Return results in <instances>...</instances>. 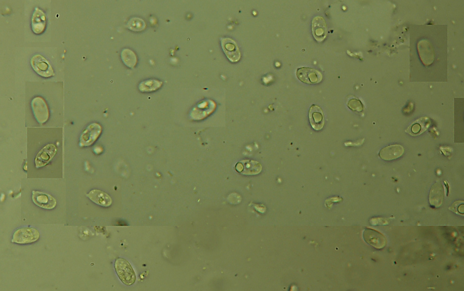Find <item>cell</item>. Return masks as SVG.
<instances>
[{"mask_svg": "<svg viewBox=\"0 0 464 291\" xmlns=\"http://www.w3.org/2000/svg\"><path fill=\"white\" fill-rule=\"evenodd\" d=\"M115 268L119 279L123 284L130 285L135 283L136 279L135 271L127 260L118 259L115 263Z\"/></svg>", "mask_w": 464, "mask_h": 291, "instance_id": "1", "label": "cell"}, {"mask_svg": "<svg viewBox=\"0 0 464 291\" xmlns=\"http://www.w3.org/2000/svg\"><path fill=\"white\" fill-rule=\"evenodd\" d=\"M40 238L38 230L30 227H22L14 233L12 242L27 244L36 242Z\"/></svg>", "mask_w": 464, "mask_h": 291, "instance_id": "2", "label": "cell"}, {"mask_svg": "<svg viewBox=\"0 0 464 291\" xmlns=\"http://www.w3.org/2000/svg\"><path fill=\"white\" fill-rule=\"evenodd\" d=\"M30 65L38 75L44 77L55 76L54 69L46 58L40 55H35L30 60Z\"/></svg>", "mask_w": 464, "mask_h": 291, "instance_id": "3", "label": "cell"}, {"mask_svg": "<svg viewBox=\"0 0 464 291\" xmlns=\"http://www.w3.org/2000/svg\"><path fill=\"white\" fill-rule=\"evenodd\" d=\"M102 130V127L99 123H93L90 124L80 135L79 146L88 147L93 145L101 135Z\"/></svg>", "mask_w": 464, "mask_h": 291, "instance_id": "4", "label": "cell"}, {"mask_svg": "<svg viewBox=\"0 0 464 291\" xmlns=\"http://www.w3.org/2000/svg\"><path fill=\"white\" fill-rule=\"evenodd\" d=\"M31 106L35 118L38 123L44 124L48 121L50 112L45 99L40 96L36 97L32 101Z\"/></svg>", "mask_w": 464, "mask_h": 291, "instance_id": "5", "label": "cell"}, {"mask_svg": "<svg viewBox=\"0 0 464 291\" xmlns=\"http://www.w3.org/2000/svg\"><path fill=\"white\" fill-rule=\"evenodd\" d=\"M297 76L300 81L308 85H315L323 79V75L318 70L308 67L300 68L297 70Z\"/></svg>", "mask_w": 464, "mask_h": 291, "instance_id": "6", "label": "cell"}, {"mask_svg": "<svg viewBox=\"0 0 464 291\" xmlns=\"http://www.w3.org/2000/svg\"><path fill=\"white\" fill-rule=\"evenodd\" d=\"M57 152V146L54 144H49L44 147L35 157V167L40 168L48 164L56 155Z\"/></svg>", "mask_w": 464, "mask_h": 291, "instance_id": "7", "label": "cell"}, {"mask_svg": "<svg viewBox=\"0 0 464 291\" xmlns=\"http://www.w3.org/2000/svg\"><path fill=\"white\" fill-rule=\"evenodd\" d=\"M222 49L230 62L235 63L240 60L241 54L237 44L229 37L221 38Z\"/></svg>", "mask_w": 464, "mask_h": 291, "instance_id": "8", "label": "cell"}, {"mask_svg": "<svg viewBox=\"0 0 464 291\" xmlns=\"http://www.w3.org/2000/svg\"><path fill=\"white\" fill-rule=\"evenodd\" d=\"M32 201L37 206L46 210H52L57 206V200L50 194L33 191Z\"/></svg>", "mask_w": 464, "mask_h": 291, "instance_id": "9", "label": "cell"}, {"mask_svg": "<svg viewBox=\"0 0 464 291\" xmlns=\"http://www.w3.org/2000/svg\"><path fill=\"white\" fill-rule=\"evenodd\" d=\"M236 171L246 176H254L260 174L262 171V165L259 162L252 160H243L235 165Z\"/></svg>", "mask_w": 464, "mask_h": 291, "instance_id": "10", "label": "cell"}, {"mask_svg": "<svg viewBox=\"0 0 464 291\" xmlns=\"http://www.w3.org/2000/svg\"><path fill=\"white\" fill-rule=\"evenodd\" d=\"M364 239L366 242L374 246V248L381 249L384 248L386 245V239L385 235L376 230L368 229L364 231Z\"/></svg>", "mask_w": 464, "mask_h": 291, "instance_id": "11", "label": "cell"}, {"mask_svg": "<svg viewBox=\"0 0 464 291\" xmlns=\"http://www.w3.org/2000/svg\"><path fill=\"white\" fill-rule=\"evenodd\" d=\"M309 119L312 128L319 131L323 129L325 121L323 110L317 105H313L309 110Z\"/></svg>", "mask_w": 464, "mask_h": 291, "instance_id": "12", "label": "cell"}, {"mask_svg": "<svg viewBox=\"0 0 464 291\" xmlns=\"http://www.w3.org/2000/svg\"><path fill=\"white\" fill-rule=\"evenodd\" d=\"M327 24L326 21L321 16H316L312 21V32L315 39L321 43L326 37Z\"/></svg>", "mask_w": 464, "mask_h": 291, "instance_id": "13", "label": "cell"}, {"mask_svg": "<svg viewBox=\"0 0 464 291\" xmlns=\"http://www.w3.org/2000/svg\"><path fill=\"white\" fill-rule=\"evenodd\" d=\"M431 126V120L429 117L423 116L413 122L405 130L407 134L416 137L426 132Z\"/></svg>", "mask_w": 464, "mask_h": 291, "instance_id": "14", "label": "cell"}, {"mask_svg": "<svg viewBox=\"0 0 464 291\" xmlns=\"http://www.w3.org/2000/svg\"><path fill=\"white\" fill-rule=\"evenodd\" d=\"M32 29L35 34H41L45 31L46 27V16L45 13L36 8L32 18Z\"/></svg>", "mask_w": 464, "mask_h": 291, "instance_id": "15", "label": "cell"}, {"mask_svg": "<svg viewBox=\"0 0 464 291\" xmlns=\"http://www.w3.org/2000/svg\"><path fill=\"white\" fill-rule=\"evenodd\" d=\"M404 153V148L399 145L388 146L383 148L379 152V156L385 160H395L401 157Z\"/></svg>", "mask_w": 464, "mask_h": 291, "instance_id": "16", "label": "cell"}, {"mask_svg": "<svg viewBox=\"0 0 464 291\" xmlns=\"http://www.w3.org/2000/svg\"><path fill=\"white\" fill-rule=\"evenodd\" d=\"M87 196L92 201L100 206L108 207L112 203V198L107 193L100 190H91Z\"/></svg>", "mask_w": 464, "mask_h": 291, "instance_id": "17", "label": "cell"}, {"mask_svg": "<svg viewBox=\"0 0 464 291\" xmlns=\"http://www.w3.org/2000/svg\"><path fill=\"white\" fill-rule=\"evenodd\" d=\"M444 197L443 185L438 182L433 185L430 194V203L435 207L440 206Z\"/></svg>", "mask_w": 464, "mask_h": 291, "instance_id": "18", "label": "cell"}, {"mask_svg": "<svg viewBox=\"0 0 464 291\" xmlns=\"http://www.w3.org/2000/svg\"><path fill=\"white\" fill-rule=\"evenodd\" d=\"M121 60L125 65L130 68H134L137 64L138 58L135 53L129 49H124L121 54Z\"/></svg>", "mask_w": 464, "mask_h": 291, "instance_id": "19", "label": "cell"}, {"mask_svg": "<svg viewBox=\"0 0 464 291\" xmlns=\"http://www.w3.org/2000/svg\"><path fill=\"white\" fill-rule=\"evenodd\" d=\"M162 82L159 80L149 79L141 82L139 85V90L143 93L152 92L162 87Z\"/></svg>", "mask_w": 464, "mask_h": 291, "instance_id": "20", "label": "cell"}, {"mask_svg": "<svg viewBox=\"0 0 464 291\" xmlns=\"http://www.w3.org/2000/svg\"><path fill=\"white\" fill-rule=\"evenodd\" d=\"M126 26L131 30L135 32H140L145 29L146 24L145 21L140 18H131L128 22Z\"/></svg>", "mask_w": 464, "mask_h": 291, "instance_id": "21", "label": "cell"}, {"mask_svg": "<svg viewBox=\"0 0 464 291\" xmlns=\"http://www.w3.org/2000/svg\"><path fill=\"white\" fill-rule=\"evenodd\" d=\"M347 105H348V107L350 109L355 111V112H362L364 109V106L362 102L357 98L350 100Z\"/></svg>", "mask_w": 464, "mask_h": 291, "instance_id": "22", "label": "cell"}, {"mask_svg": "<svg viewBox=\"0 0 464 291\" xmlns=\"http://www.w3.org/2000/svg\"><path fill=\"white\" fill-rule=\"evenodd\" d=\"M463 203L464 202L463 201H455L454 203L449 207V210L452 211V212L456 213V214L463 216Z\"/></svg>", "mask_w": 464, "mask_h": 291, "instance_id": "23", "label": "cell"}, {"mask_svg": "<svg viewBox=\"0 0 464 291\" xmlns=\"http://www.w3.org/2000/svg\"><path fill=\"white\" fill-rule=\"evenodd\" d=\"M374 220H374L373 219L371 220V224H373V225H386V224H388V222H386L385 219H383V220H382L383 219H382V221H379L378 218L374 219Z\"/></svg>", "mask_w": 464, "mask_h": 291, "instance_id": "24", "label": "cell"}]
</instances>
